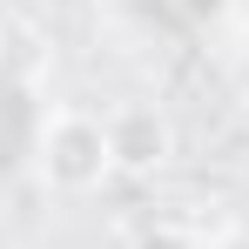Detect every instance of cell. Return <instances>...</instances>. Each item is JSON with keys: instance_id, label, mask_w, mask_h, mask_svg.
<instances>
[{"instance_id": "1", "label": "cell", "mask_w": 249, "mask_h": 249, "mask_svg": "<svg viewBox=\"0 0 249 249\" xmlns=\"http://www.w3.org/2000/svg\"><path fill=\"white\" fill-rule=\"evenodd\" d=\"M34 168L54 196H88L115 175V142H108V115L88 108H61L47 115L34 135Z\"/></svg>"}, {"instance_id": "2", "label": "cell", "mask_w": 249, "mask_h": 249, "mask_svg": "<svg viewBox=\"0 0 249 249\" xmlns=\"http://www.w3.org/2000/svg\"><path fill=\"white\" fill-rule=\"evenodd\" d=\"M108 142H115V168L128 175H155L175 155V122H168L155 101H128L108 115Z\"/></svg>"}, {"instance_id": "3", "label": "cell", "mask_w": 249, "mask_h": 249, "mask_svg": "<svg viewBox=\"0 0 249 249\" xmlns=\"http://www.w3.org/2000/svg\"><path fill=\"white\" fill-rule=\"evenodd\" d=\"M142 249H196V243H189L182 229H155V236H148V243H142Z\"/></svg>"}]
</instances>
